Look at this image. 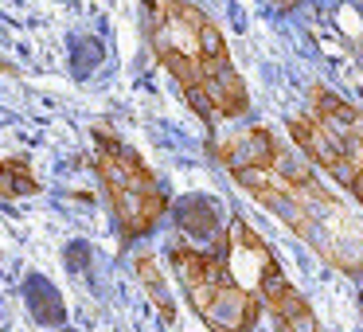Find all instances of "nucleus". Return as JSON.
<instances>
[{
	"label": "nucleus",
	"instance_id": "obj_1",
	"mask_svg": "<svg viewBox=\"0 0 363 332\" xmlns=\"http://www.w3.org/2000/svg\"><path fill=\"white\" fill-rule=\"evenodd\" d=\"M145 20L160 67L172 74L184 102L203 126L238 121L250 110V90L230 63V48L219 24L203 9L188 0H145Z\"/></svg>",
	"mask_w": 363,
	"mask_h": 332
},
{
	"label": "nucleus",
	"instance_id": "obj_2",
	"mask_svg": "<svg viewBox=\"0 0 363 332\" xmlns=\"http://www.w3.org/2000/svg\"><path fill=\"white\" fill-rule=\"evenodd\" d=\"M242 192H250L262 207L277 215L301 243H308L328 266L344 274H363V231L347 219V211L308 176L289 180L274 165L269 168H235Z\"/></svg>",
	"mask_w": 363,
	"mask_h": 332
},
{
	"label": "nucleus",
	"instance_id": "obj_3",
	"mask_svg": "<svg viewBox=\"0 0 363 332\" xmlns=\"http://www.w3.org/2000/svg\"><path fill=\"white\" fill-rule=\"evenodd\" d=\"M227 243V238H223ZM172 270L180 277V289L196 316L211 332H254L262 316V297L250 293L235 274H230L227 250H199V246L172 243L168 250Z\"/></svg>",
	"mask_w": 363,
	"mask_h": 332
},
{
	"label": "nucleus",
	"instance_id": "obj_4",
	"mask_svg": "<svg viewBox=\"0 0 363 332\" xmlns=\"http://www.w3.org/2000/svg\"><path fill=\"white\" fill-rule=\"evenodd\" d=\"M94 172L125 243L145 238L168 211V192L149 165L113 129L94 126Z\"/></svg>",
	"mask_w": 363,
	"mask_h": 332
},
{
	"label": "nucleus",
	"instance_id": "obj_5",
	"mask_svg": "<svg viewBox=\"0 0 363 332\" xmlns=\"http://www.w3.org/2000/svg\"><path fill=\"white\" fill-rule=\"evenodd\" d=\"M308 114L332 133V141L344 149V172L336 184L363 207V110L352 106L347 98L332 94L328 87L313 82L308 87Z\"/></svg>",
	"mask_w": 363,
	"mask_h": 332
},
{
	"label": "nucleus",
	"instance_id": "obj_6",
	"mask_svg": "<svg viewBox=\"0 0 363 332\" xmlns=\"http://www.w3.org/2000/svg\"><path fill=\"white\" fill-rule=\"evenodd\" d=\"M223 250H227L230 274H235L250 293H262V282H266L274 270H281V262H277L274 250H269V243L250 227V219H242V215H230Z\"/></svg>",
	"mask_w": 363,
	"mask_h": 332
},
{
	"label": "nucleus",
	"instance_id": "obj_7",
	"mask_svg": "<svg viewBox=\"0 0 363 332\" xmlns=\"http://www.w3.org/2000/svg\"><path fill=\"white\" fill-rule=\"evenodd\" d=\"M258 297H262V305L274 313L277 332H320L313 305H308V301L293 289V282L285 277V270H274V274L262 282Z\"/></svg>",
	"mask_w": 363,
	"mask_h": 332
},
{
	"label": "nucleus",
	"instance_id": "obj_8",
	"mask_svg": "<svg viewBox=\"0 0 363 332\" xmlns=\"http://www.w3.org/2000/svg\"><path fill=\"white\" fill-rule=\"evenodd\" d=\"M133 270H137V277H141V285H145V293H149V301L157 305L160 321H164V324H176V301L168 297V285H164V277H160L157 258H152V254H137Z\"/></svg>",
	"mask_w": 363,
	"mask_h": 332
},
{
	"label": "nucleus",
	"instance_id": "obj_9",
	"mask_svg": "<svg viewBox=\"0 0 363 332\" xmlns=\"http://www.w3.org/2000/svg\"><path fill=\"white\" fill-rule=\"evenodd\" d=\"M24 192H40V184H35L32 168L24 165L20 157H9L4 160V196H24Z\"/></svg>",
	"mask_w": 363,
	"mask_h": 332
},
{
	"label": "nucleus",
	"instance_id": "obj_10",
	"mask_svg": "<svg viewBox=\"0 0 363 332\" xmlns=\"http://www.w3.org/2000/svg\"><path fill=\"white\" fill-rule=\"evenodd\" d=\"M269 4H274V9H297L301 0H269Z\"/></svg>",
	"mask_w": 363,
	"mask_h": 332
},
{
	"label": "nucleus",
	"instance_id": "obj_11",
	"mask_svg": "<svg viewBox=\"0 0 363 332\" xmlns=\"http://www.w3.org/2000/svg\"><path fill=\"white\" fill-rule=\"evenodd\" d=\"M359 301H363V293H359Z\"/></svg>",
	"mask_w": 363,
	"mask_h": 332
}]
</instances>
